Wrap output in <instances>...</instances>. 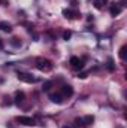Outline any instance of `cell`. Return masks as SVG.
Segmentation results:
<instances>
[{"mask_svg":"<svg viewBox=\"0 0 127 128\" xmlns=\"http://www.w3.org/2000/svg\"><path fill=\"white\" fill-rule=\"evenodd\" d=\"M36 67L40 70V72H49V70H52V63L49 61V60H46V58H37L36 60Z\"/></svg>","mask_w":127,"mask_h":128,"instance_id":"1","label":"cell"},{"mask_svg":"<svg viewBox=\"0 0 127 128\" xmlns=\"http://www.w3.org/2000/svg\"><path fill=\"white\" fill-rule=\"evenodd\" d=\"M17 76H18V79H20L21 82H26V84H34V82L37 80L32 73H26V72H18Z\"/></svg>","mask_w":127,"mask_h":128,"instance_id":"2","label":"cell"},{"mask_svg":"<svg viewBox=\"0 0 127 128\" xmlns=\"http://www.w3.org/2000/svg\"><path fill=\"white\" fill-rule=\"evenodd\" d=\"M17 122L21 124V125H26V127H33L34 125V119L30 118V116H18Z\"/></svg>","mask_w":127,"mask_h":128,"instance_id":"3","label":"cell"},{"mask_svg":"<svg viewBox=\"0 0 127 128\" xmlns=\"http://www.w3.org/2000/svg\"><path fill=\"white\" fill-rule=\"evenodd\" d=\"M69 63H70V66H72V68H75V70L84 68V61H82L81 58H78V57H72Z\"/></svg>","mask_w":127,"mask_h":128,"instance_id":"4","label":"cell"},{"mask_svg":"<svg viewBox=\"0 0 127 128\" xmlns=\"http://www.w3.org/2000/svg\"><path fill=\"white\" fill-rule=\"evenodd\" d=\"M121 10H123V6H121V4H118V3H114V4L111 6V9H109V12H111V15H112V16L120 15V14H121Z\"/></svg>","mask_w":127,"mask_h":128,"instance_id":"5","label":"cell"},{"mask_svg":"<svg viewBox=\"0 0 127 128\" xmlns=\"http://www.w3.org/2000/svg\"><path fill=\"white\" fill-rule=\"evenodd\" d=\"M60 94L63 97H72L73 96V88L70 86V85H64V86H61V91H60Z\"/></svg>","mask_w":127,"mask_h":128,"instance_id":"6","label":"cell"},{"mask_svg":"<svg viewBox=\"0 0 127 128\" xmlns=\"http://www.w3.org/2000/svg\"><path fill=\"white\" fill-rule=\"evenodd\" d=\"M63 15L67 18V20H75V18H78V16H79V14H78L76 10H72V9H64Z\"/></svg>","mask_w":127,"mask_h":128,"instance_id":"7","label":"cell"},{"mask_svg":"<svg viewBox=\"0 0 127 128\" xmlns=\"http://www.w3.org/2000/svg\"><path fill=\"white\" fill-rule=\"evenodd\" d=\"M63 98L64 97L60 94V92H55V94H49V100L52 103H57V104H61L63 103Z\"/></svg>","mask_w":127,"mask_h":128,"instance_id":"8","label":"cell"},{"mask_svg":"<svg viewBox=\"0 0 127 128\" xmlns=\"http://www.w3.org/2000/svg\"><path fill=\"white\" fill-rule=\"evenodd\" d=\"M93 122H94V116H91V115L82 118V127H90Z\"/></svg>","mask_w":127,"mask_h":128,"instance_id":"9","label":"cell"},{"mask_svg":"<svg viewBox=\"0 0 127 128\" xmlns=\"http://www.w3.org/2000/svg\"><path fill=\"white\" fill-rule=\"evenodd\" d=\"M0 30H2V32H6V33H11L12 32V26H11L9 22L0 21Z\"/></svg>","mask_w":127,"mask_h":128,"instance_id":"10","label":"cell"},{"mask_svg":"<svg viewBox=\"0 0 127 128\" xmlns=\"http://www.w3.org/2000/svg\"><path fill=\"white\" fill-rule=\"evenodd\" d=\"M24 98H26V94H24L23 91H17V92H15V103H17V104L23 103Z\"/></svg>","mask_w":127,"mask_h":128,"instance_id":"11","label":"cell"},{"mask_svg":"<svg viewBox=\"0 0 127 128\" xmlns=\"http://www.w3.org/2000/svg\"><path fill=\"white\" fill-rule=\"evenodd\" d=\"M108 3V0H94V8L96 9H103V6Z\"/></svg>","mask_w":127,"mask_h":128,"instance_id":"12","label":"cell"},{"mask_svg":"<svg viewBox=\"0 0 127 128\" xmlns=\"http://www.w3.org/2000/svg\"><path fill=\"white\" fill-rule=\"evenodd\" d=\"M126 51H127V46H126V45H123V46H121V49H120V54H118L121 60H126Z\"/></svg>","mask_w":127,"mask_h":128,"instance_id":"13","label":"cell"},{"mask_svg":"<svg viewBox=\"0 0 127 128\" xmlns=\"http://www.w3.org/2000/svg\"><path fill=\"white\" fill-rule=\"evenodd\" d=\"M11 45L15 46V48H18V46H21V40H20L18 37H14V39L11 40Z\"/></svg>","mask_w":127,"mask_h":128,"instance_id":"14","label":"cell"},{"mask_svg":"<svg viewBox=\"0 0 127 128\" xmlns=\"http://www.w3.org/2000/svg\"><path fill=\"white\" fill-rule=\"evenodd\" d=\"M106 67H108V70H109V72H112V70H114V61H112V58H109V60H108V66H106Z\"/></svg>","mask_w":127,"mask_h":128,"instance_id":"15","label":"cell"},{"mask_svg":"<svg viewBox=\"0 0 127 128\" xmlns=\"http://www.w3.org/2000/svg\"><path fill=\"white\" fill-rule=\"evenodd\" d=\"M70 37H72V32H64L63 33V39L64 40H69Z\"/></svg>","mask_w":127,"mask_h":128,"instance_id":"16","label":"cell"},{"mask_svg":"<svg viewBox=\"0 0 127 128\" xmlns=\"http://www.w3.org/2000/svg\"><path fill=\"white\" fill-rule=\"evenodd\" d=\"M51 86H52V82H45L43 84V91H48Z\"/></svg>","mask_w":127,"mask_h":128,"instance_id":"17","label":"cell"},{"mask_svg":"<svg viewBox=\"0 0 127 128\" xmlns=\"http://www.w3.org/2000/svg\"><path fill=\"white\" fill-rule=\"evenodd\" d=\"M75 127H82V118H76L75 119Z\"/></svg>","mask_w":127,"mask_h":128,"instance_id":"18","label":"cell"},{"mask_svg":"<svg viewBox=\"0 0 127 128\" xmlns=\"http://www.w3.org/2000/svg\"><path fill=\"white\" fill-rule=\"evenodd\" d=\"M78 78H81V79H85V78H87V73H79V74H78Z\"/></svg>","mask_w":127,"mask_h":128,"instance_id":"19","label":"cell"},{"mask_svg":"<svg viewBox=\"0 0 127 128\" xmlns=\"http://www.w3.org/2000/svg\"><path fill=\"white\" fill-rule=\"evenodd\" d=\"M6 3V0H0V4H5Z\"/></svg>","mask_w":127,"mask_h":128,"instance_id":"20","label":"cell"},{"mask_svg":"<svg viewBox=\"0 0 127 128\" xmlns=\"http://www.w3.org/2000/svg\"><path fill=\"white\" fill-rule=\"evenodd\" d=\"M3 48V42H2V39H0V49Z\"/></svg>","mask_w":127,"mask_h":128,"instance_id":"21","label":"cell"},{"mask_svg":"<svg viewBox=\"0 0 127 128\" xmlns=\"http://www.w3.org/2000/svg\"><path fill=\"white\" fill-rule=\"evenodd\" d=\"M63 128H75V127H67V125H66V127H63Z\"/></svg>","mask_w":127,"mask_h":128,"instance_id":"22","label":"cell"},{"mask_svg":"<svg viewBox=\"0 0 127 128\" xmlns=\"http://www.w3.org/2000/svg\"><path fill=\"white\" fill-rule=\"evenodd\" d=\"M123 2H124V0H123Z\"/></svg>","mask_w":127,"mask_h":128,"instance_id":"23","label":"cell"}]
</instances>
